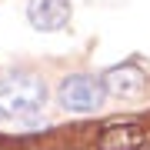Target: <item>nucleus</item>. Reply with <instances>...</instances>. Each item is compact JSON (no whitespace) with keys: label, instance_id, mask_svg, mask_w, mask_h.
Listing matches in <instances>:
<instances>
[{"label":"nucleus","instance_id":"5","mask_svg":"<svg viewBox=\"0 0 150 150\" xmlns=\"http://www.w3.org/2000/svg\"><path fill=\"white\" fill-rule=\"evenodd\" d=\"M144 137L140 123H113L97 137V150H137L144 147Z\"/></svg>","mask_w":150,"mask_h":150},{"label":"nucleus","instance_id":"4","mask_svg":"<svg viewBox=\"0 0 150 150\" xmlns=\"http://www.w3.org/2000/svg\"><path fill=\"white\" fill-rule=\"evenodd\" d=\"M103 90L113 93V97H123V100H130V97H140L147 87V74L140 70L134 60H127V64L120 67H110L107 74H103Z\"/></svg>","mask_w":150,"mask_h":150},{"label":"nucleus","instance_id":"3","mask_svg":"<svg viewBox=\"0 0 150 150\" xmlns=\"http://www.w3.org/2000/svg\"><path fill=\"white\" fill-rule=\"evenodd\" d=\"M70 0H30L27 4V20L33 30H43V33H54L60 27L70 23Z\"/></svg>","mask_w":150,"mask_h":150},{"label":"nucleus","instance_id":"1","mask_svg":"<svg viewBox=\"0 0 150 150\" xmlns=\"http://www.w3.org/2000/svg\"><path fill=\"white\" fill-rule=\"evenodd\" d=\"M43 100H47V83L40 80L30 70H20V74H10L7 80H0V117H33Z\"/></svg>","mask_w":150,"mask_h":150},{"label":"nucleus","instance_id":"2","mask_svg":"<svg viewBox=\"0 0 150 150\" xmlns=\"http://www.w3.org/2000/svg\"><path fill=\"white\" fill-rule=\"evenodd\" d=\"M57 97H60V103H64L67 110L87 113V110H97L103 103L107 90H103V83L97 80V77H90V74H70V77L60 80Z\"/></svg>","mask_w":150,"mask_h":150}]
</instances>
